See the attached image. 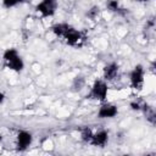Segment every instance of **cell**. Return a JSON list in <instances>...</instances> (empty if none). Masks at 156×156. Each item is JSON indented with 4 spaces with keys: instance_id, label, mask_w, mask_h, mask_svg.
I'll return each instance as SVG.
<instances>
[{
    "instance_id": "obj_13",
    "label": "cell",
    "mask_w": 156,
    "mask_h": 156,
    "mask_svg": "<svg viewBox=\"0 0 156 156\" xmlns=\"http://www.w3.org/2000/svg\"><path fill=\"white\" fill-rule=\"evenodd\" d=\"M23 1H24V0H2V5H4V7L10 9V7L16 6V5L20 4V2H23Z\"/></svg>"
},
{
    "instance_id": "obj_16",
    "label": "cell",
    "mask_w": 156,
    "mask_h": 156,
    "mask_svg": "<svg viewBox=\"0 0 156 156\" xmlns=\"http://www.w3.org/2000/svg\"><path fill=\"white\" fill-rule=\"evenodd\" d=\"M98 13H99V7H98V6H94L91 10H89V11L87 12V16L90 17V18H95Z\"/></svg>"
},
{
    "instance_id": "obj_12",
    "label": "cell",
    "mask_w": 156,
    "mask_h": 156,
    "mask_svg": "<svg viewBox=\"0 0 156 156\" xmlns=\"http://www.w3.org/2000/svg\"><path fill=\"white\" fill-rule=\"evenodd\" d=\"M80 135H82V139H83L84 141L89 143V141H90V139H91V135H93L91 129H90V128H88V127H87V128H83V129H82Z\"/></svg>"
},
{
    "instance_id": "obj_19",
    "label": "cell",
    "mask_w": 156,
    "mask_h": 156,
    "mask_svg": "<svg viewBox=\"0 0 156 156\" xmlns=\"http://www.w3.org/2000/svg\"><path fill=\"white\" fill-rule=\"evenodd\" d=\"M43 1H46V2H51V4H56V0H43Z\"/></svg>"
},
{
    "instance_id": "obj_1",
    "label": "cell",
    "mask_w": 156,
    "mask_h": 156,
    "mask_svg": "<svg viewBox=\"0 0 156 156\" xmlns=\"http://www.w3.org/2000/svg\"><path fill=\"white\" fill-rule=\"evenodd\" d=\"M106 96H107V85L104 80H95L90 89V93L87 95V98L89 99H95L100 101H104Z\"/></svg>"
},
{
    "instance_id": "obj_11",
    "label": "cell",
    "mask_w": 156,
    "mask_h": 156,
    "mask_svg": "<svg viewBox=\"0 0 156 156\" xmlns=\"http://www.w3.org/2000/svg\"><path fill=\"white\" fill-rule=\"evenodd\" d=\"M17 55H18V52H17L16 49H7V50L4 52V60H5V62H9V61H11L13 57H16Z\"/></svg>"
},
{
    "instance_id": "obj_18",
    "label": "cell",
    "mask_w": 156,
    "mask_h": 156,
    "mask_svg": "<svg viewBox=\"0 0 156 156\" xmlns=\"http://www.w3.org/2000/svg\"><path fill=\"white\" fill-rule=\"evenodd\" d=\"M4 98H5V96H4V94H2V93H0V104L4 101Z\"/></svg>"
},
{
    "instance_id": "obj_10",
    "label": "cell",
    "mask_w": 156,
    "mask_h": 156,
    "mask_svg": "<svg viewBox=\"0 0 156 156\" xmlns=\"http://www.w3.org/2000/svg\"><path fill=\"white\" fill-rule=\"evenodd\" d=\"M69 28H71V26H68V24H66V23H58V24H55L51 29H52V32H54L56 35L63 37V35L68 32Z\"/></svg>"
},
{
    "instance_id": "obj_20",
    "label": "cell",
    "mask_w": 156,
    "mask_h": 156,
    "mask_svg": "<svg viewBox=\"0 0 156 156\" xmlns=\"http://www.w3.org/2000/svg\"><path fill=\"white\" fill-rule=\"evenodd\" d=\"M136 1H147V0H136Z\"/></svg>"
},
{
    "instance_id": "obj_7",
    "label": "cell",
    "mask_w": 156,
    "mask_h": 156,
    "mask_svg": "<svg viewBox=\"0 0 156 156\" xmlns=\"http://www.w3.org/2000/svg\"><path fill=\"white\" fill-rule=\"evenodd\" d=\"M63 39L66 40L67 44L74 45V44H77V43L80 40V33H79L78 30H76L73 27H71V28L68 29V32L63 35Z\"/></svg>"
},
{
    "instance_id": "obj_14",
    "label": "cell",
    "mask_w": 156,
    "mask_h": 156,
    "mask_svg": "<svg viewBox=\"0 0 156 156\" xmlns=\"http://www.w3.org/2000/svg\"><path fill=\"white\" fill-rule=\"evenodd\" d=\"M83 85H84V78H82V77H76V78H74V82H73L74 89H76V90H80V89L83 88Z\"/></svg>"
},
{
    "instance_id": "obj_21",
    "label": "cell",
    "mask_w": 156,
    "mask_h": 156,
    "mask_svg": "<svg viewBox=\"0 0 156 156\" xmlns=\"http://www.w3.org/2000/svg\"><path fill=\"white\" fill-rule=\"evenodd\" d=\"M0 141H1V135H0Z\"/></svg>"
},
{
    "instance_id": "obj_3",
    "label": "cell",
    "mask_w": 156,
    "mask_h": 156,
    "mask_svg": "<svg viewBox=\"0 0 156 156\" xmlns=\"http://www.w3.org/2000/svg\"><path fill=\"white\" fill-rule=\"evenodd\" d=\"M33 136L30 133L26 130H21L17 135V149L18 150H26L30 144H32Z\"/></svg>"
},
{
    "instance_id": "obj_2",
    "label": "cell",
    "mask_w": 156,
    "mask_h": 156,
    "mask_svg": "<svg viewBox=\"0 0 156 156\" xmlns=\"http://www.w3.org/2000/svg\"><path fill=\"white\" fill-rule=\"evenodd\" d=\"M130 83L134 89H140L144 83V68L141 65L135 66L130 73Z\"/></svg>"
},
{
    "instance_id": "obj_5",
    "label": "cell",
    "mask_w": 156,
    "mask_h": 156,
    "mask_svg": "<svg viewBox=\"0 0 156 156\" xmlns=\"http://www.w3.org/2000/svg\"><path fill=\"white\" fill-rule=\"evenodd\" d=\"M35 10L38 12H40L44 17H49L52 16L55 13L56 10V4H51V2H46V1H41L35 6Z\"/></svg>"
},
{
    "instance_id": "obj_9",
    "label": "cell",
    "mask_w": 156,
    "mask_h": 156,
    "mask_svg": "<svg viewBox=\"0 0 156 156\" xmlns=\"http://www.w3.org/2000/svg\"><path fill=\"white\" fill-rule=\"evenodd\" d=\"M6 65H7V67H9L10 69L16 71V72L22 71L23 67H24V62H23V60H22V57H21L20 55H17L16 57H13L11 61L6 62Z\"/></svg>"
},
{
    "instance_id": "obj_15",
    "label": "cell",
    "mask_w": 156,
    "mask_h": 156,
    "mask_svg": "<svg viewBox=\"0 0 156 156\" xmlns=\"http://www.w3.org/2000/svg\"><path fill=\"white\" fill-rule=\"evenodd\" d=\"M107 7H108L111 11H117L118 7H119L118 1H117V0H110V1L107 2Z\"/></svg>"
},
{
    "instance_id": "obj_6",
    "label": "cell",
    "mask_w": 156,
    "mask_h": 156,
    "mask_svg": "<svg viewBox=\"0 0 156 156\" xmlns=\"http://www.w3.org/2000/svg\"><path fill=\"white\" fill-rule=\"evenodd\" d=\"M107 139H108V134H107V132L101 130V132H98V133L93 134V135H91V139H90L89 143L93 144V145H95V146H102V145L106 144Z\"/></svg>"
},
{
    "instance_id": "obj_17",
    "label": "cell",
    "mask_w": 156,
    "mask_h": 156,
    "mask_svg": "<svg viewBox=\"0 0 156 156\" xmlns=\"http://www.w3.org/2000/svg\"><path fill=\"white\" fill-rule=\"evenodd\" d=\"M130 107H132L133 110H140V108H141L138 102H130Z\"/></svg>"
},
{
    "instance_id": "obj_8",
    "label": "cell",
    "mask_w": 156,
    "mask_h": 156,
    "mask_svg": "<svg viewBox=\"0 0 156 156\" xmlns=\"http://www.w3.org/2000/svg\"><path fill=\"white\" fill-rule=\"evenodd\" d=\"M117 73H118V66L116 63H110V65L105 66V68H104V78L106 80L115 79Z\"/></svg>"
},
{
    "instance_id": "obj_4",
    "label": "cell",
    "mask_w": 156,
    "mask_h": 156,
    "mask_svg": "<svg viewBox=\"0 0 156 156\" xmlns=\"http://www.w3.org/2000/svg\"><path fill=\"white\" fill-rule=\"evenodd\" d=\"M118 113V110L115 105L111 104H105L102 105L99 111H98V117L99 118H112Z\"/></svg>"
}]
</instances>
